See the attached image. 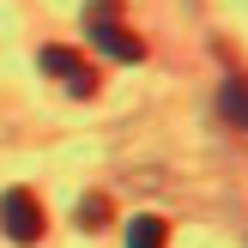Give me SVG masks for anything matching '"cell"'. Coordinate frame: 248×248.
I'll list each match as a JSON object with an SVG mask.
<instances>
[{
  "instance_id": "obj_6",
  "label": "cell",
  "mask_w": 248,
  "mask_h": 248,
  "mask_svg": "<svg viewBox=\"0 0 248 248\" xmlns=\"http://www.w3.org/2000/svg\"><path fill=\"white\" fill-rule=\"evenodd\" d=\"M79 224H85V230H103V224H109V200H103V194H85Z\"/></svg>"
},
{
  "instance_id": "obj_4",
  "label": "cell",
  "mask_w": 248,
  "mask_h": 248,
  "mask_svg": "<svg viewBox=\"0 0 248 248\" xmlns=\"http://www.w3.org/2000/svg\"><path fill=\"white\" fill-rule=\"evenodd\" d=\"M218 115H224L230 133L248 140V73H230V79L218 85Z\"/></svg>"
},
{
  "instance_id": "obj_2",
  "label": "cell",
  "mask_w": 248,
  "mask_h": 248,
  "mask_svg": "<svg viewBox=\"0 0 248 248\" xmlns=\"http://www.w3.org/2000/svg\"><path fill=\"white\" fill-rule=\"evenodd\" d=\"M0 230H6L12 242H43V230H48L43 200H36L31 188H6L0 194Z\"/></svg>"
},
{
  "instance_id": "obj_5",
  "label": "cell",
  "mask_w": 248,
  "mask_h": 248,
  "mask_svg": "<svg viewBox=\"0 0 248 248\" xmlns=\"http://www.w3.org/2000/svg\"><path fill=\"white\" fill-rule=\"evenodd\" d=\"M127 248H170V224H164V218H133Z\"/></svg>"
},
{
  "instance_id": "obj_1",
  "label": "cell",
  "mask_w": 248,
  "mask_h": 248,
  "mask_svg": "<svg viewBox=\"0 0 248 248\" xmlns=\"http://www.w3.org/2000/svg\"><path fill=\"white\" fill-rule=\"evenodd\" d=\"M85 31H91V43L103 48V55H115V61H140V55H145V43L121 24V6H115V0H91Z\"/></svg>"
},
{
  "instance_id": "obj_3",
  "label": "cell",
  "mask_w": 248,
  "mask_h": 248,
  "mask_svg": "<svg viewBox=\"0 0 248 248\" xmlns=\"http://www.w3.org/2000/svg\"><path fill=\"white\" fill-rule=\"evenodd\" d=\"M43 73H55L61 85H67L73 97H97V73H91V61L85 55H73V48H43Z\"/></svg>"
}]
</instances>
